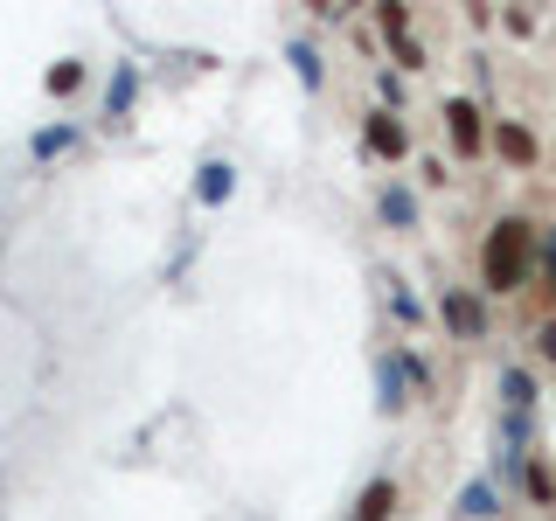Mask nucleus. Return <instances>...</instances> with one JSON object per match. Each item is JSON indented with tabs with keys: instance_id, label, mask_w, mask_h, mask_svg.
Returning a JSON list of instances; mask_svg holds the SVG:
<instances>
[{
	"instance_id": "39448f33",
	"label": "nucleus",
	"mask_w": 556,
	"mask_h": 521,
	"mask_svg": "<svg viewBox=\"0 0 556 521\" xmlns=\"http://www.w3.org/2000/svg\"><path fill=\"white\" fill-rule=\"evenodd\" d=\"M362 139H369V153H376V161H396V153H410V132H404V118H396V112H376Z\"/></svg>"
},
{
	"instance_id": "f3484780",
	"label": "nucleus",
	"mask_w": 556,
	"mask_h": 521,
	"mask_svg": "<svg viewBox=\"0 0 556 521\" xmlns=\"http://www.w3.org/2000/svg\"><path fill=\"white\" fill-rule=\"evenodd\" d=\"M529 494H535V500H556V480L543 473V466H529Z\"/></svg>"
},
{
	"instance_id": "ddd939ff",
	"label": "nucleus",
	"mask_w": 556,
	"mask_h": 521,
	"mask_svg": "<svg viewBox=\"0 0 556 521\" xmlns=\"http://www.w3.org/2000/svg\"><path fill=\"white\" fill-rule=\"evenodd\" d=\"M195 195H202V202H223V195H230V167L208 161V167H202V181H195Z\"/></svg>"
},
{
	"instance_id": "f03ea898",
	"label": "nucleus",
	"mask_w": 556,
	"mask_h": 521,
	"mask_svg": "<svg viewBox=\"0 0 556 521\" xmlns=\"http://www.w3.org/2000/svg\"><path fill=\"white\" fill-rule=\"evenodd\" d=\"M445 327L452 341H486V306L473 285H445Z\"/></svg>"
},
{
	"instance_id": "423d86ee",
	"label": "nucleus",
	"mask_w": 556,
	"mask_h": 521,
	"mask_svg": "<svg viewBox=\"0 0 556 521\" xmlns=\"http://www.w3.org/2000/svg\"><path fill=\"white\" fill-rule=\"evenodd\" d=\"M494 147H501V161H508V167H535V132L515 126V118H501V126H494Z\"/></svg>"
},
{
	"instance_id": "20e7f679",
	"label": "nucleus",
	"mask_w": 556,
	"mask_h": 521,
	"mask_svg": "<svg viewBox=\"0 0 556 521\" xmlns=\"http://www.w3.org/2000/svg\"><path fill=\"white\" fill-rule=\"evenodd\" d=\"M376 22H382V35H390L396 63H404V69H425V49L410 42V8H404V0H382V8H376Z\"/></svg>"
},
{
	"instance_id": "9d476101",
	"label": "nucleus",
	"mask_w": 556,
	"mask_h": 521,
	"mask_svg": "<svg viewBox=\"0 0 556 521\" xmlns=\"http://www.w3.org/2000/svg\"><path fill=\"white\" fill-rule=\"evenodd\" d=\"M382 410H404V361H396V355H382Z\"/></svg>"
},
{
	"instance_id": "9b49d317",
	"label": "nucleus",
	"mask_w": 556,
	"mask_h": 521,
	"mask_svg": "<svg viewBox=\"0 0 556 521\" xmlns=\"http://www.w3.org/2000/svg\"><path fill=\"white\" fill-rule=\"evenodd\" d=\"M132 91H139V69L126 63V69H118V77H112V98H104V112H112V118H126V104H132Z\"/></svg>"
},
{
	"instance_id": "1a4fd4ad",
	"label": "nucleus",
	"mask_w": 556,
	"mask_h": 521,
	"mask_svg": "<svg viewBox=\"0 0 556 521\" xmlns=\"http://www.w3.org/2000/svg\"><path fill=\"white\" fill-rule=\"evenodd\" d=\"M535 257H543V306H556V230H535Z\"/></svg>"
},
{
	"instance_id": "f257e3e1",
	"label": "nucleus",
	"mask_w": 556,
	"mask_h": 521,
	"mask_svg": "<svg viewBox=\"0 0 556 521\" xmlns=\"http://www.w3.org/2000/svg\"><path fill=\"white\" fill-rule=\"evenodd\" d=\"M480 278H486V292H521L535 278V223H494L480 243Z\"/></svg>"
},
{
	"instance_id": "6e6552de",
	"label": "nucleus",
	"mask_w": 556,
	"mask_h": 521,
	"mask_svg": "<svg viewBox=\"0 0 556 521\" xmlns=\"http://www.w3.org/2000/svg\"><path fill=\"white\" fill-rule=\"evenodd\" d=\"M501 396H508V410H515V417H529V404H535L529 369H508V376H501Z\"/></svg>"
},
{
	"instance_id": "7ed1b4c3",
	"label": "nucleus",
	"mask_w": 556,
	"mask_h": 521,
	"mask_svg": "<svg viewBox=\"0 0 556 521\" xmlns=\"http://www.w3.org/2000/svg\"><path fill=\"white\" fill-rule=\"evenodd\" d=\"M445 126H452V153H459V161H480V153H486V126H480V104L473 98H452L445 104Z\"/></svg>"
},
{
	"instance_id": "2eb2a0df",
	"label": "nucleus",
	"mask_w": 556,
	"mask_h": 521,
	"mask_svg": "<svg viewBox=\"0 0 556 521\" xmlns=\"http://www.w3.org/2000/svg\"><path fill=\"white\" fill-rule=\"evenodd\" d=\"M382 216H390L396 230H410V195L404 188H382Z\"/></svg>"
},
{
	"instance_id": "f8f14e48",
	"label": "nucleus",
	"mask_w": 556,
	"mask_h": 521,
	"mask_svg": "<svg viewBox=\"0 0 556 521\" xmlns=\"http://www.w3.org/2000/svg\"><path fill=\"white\" fill-rule=\"evenodd\" d=\"M84 91V63H56L49 69V98H77Z\"/></svg>"
},
{
	"instance_id": "0eeeda50",
	"label": "nucleus",
	"mask_w": 556,
	"mask_h": 521,
	"mask_svg": "<svg viewBox=\"0 0 556 521\" xmlns=\"http://www.w3.org/2000/svg\"><path fill=\"white\" fill-rule=\"evenodd\" d=\"M396 514V480H369L355 500V521H390Z\"/></svg>"
},
{
	"instance_id": "4468645a",
	"label": "nucleus",
	"mask_w": 556,
	"mask_h": 521,
	"mask_svg": "<svg viewBox=\"0 0 556 521\" xmlns=\"http://www.w3.org/2000/svg\"><path fill=\"white\" fill-rule=\"evenodd\" d=\"M459 514H494V486H486V480H473V486L459 494Z\"/></svg>"
},
{
	"instance_id": "dca6fc26",
	"label": "nucleus",
	"mask_w": 556,
	"mask_h": 521,
	"mask_svg": "<svg viewBox=\"0 0 556 521\" xmlns=\"http://www.w3.org/2000/svg\"><path fill=\"white\" fill-rule=\"evenodd\" d=\"M70 139H77V132H70V126H49L42 139H35V153H63V147H70Z\"/></svg>"
}]
</instances>
